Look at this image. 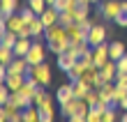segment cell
Masks as SVG:
<instances>
[{
    "mask_svg": "<svg viewBox=\"0 0 127 122\" xmlns=\"http://www.w3.org/2000/svg\"><path fill=\"white\" fill-rule=\"evenodd\" d=\"M116 65H118V74H127V53L120 60H116Z\"/></svg>",
    "mask_w": 127,
    "mask_h": 122,
    "instance_id": "34",
    "label": "cell"
},
{
    "mask_svg": "<svg viewBox=\"0 0 127 122\" xmlns=\"http://www.w3.org/2000/svg\"><path fill=\"white\" fill-rule=\"evenodd\" d=\"M58 16H60V12H58L56 7H46V9L39 14V19L44 21V25H46V28L49 25H56L58 23Z\"/></svg>",
    "mask_w": 127,
    "mask_h": 122,
    "instance_id": "14",
    "label": "cell"
},
{
    "mask_svg": "<svg viewBox=\"0 0 127 122\" xmlns=\"http://www.w3.org/2000/svg\"><path fill=\"white\" fill-rule=\"evenodd\" d=\"M46 49H49V46H46ZM46 49H44V44L32 42V46H30V51H28V55H26L28 65H39V62H46Z\"/></svg>",
    "mask_w": 127,
    "mask_h": 122,
    "instance_id": "4",
    "label": "cell"
},
{
    "mask_svg": "<svg viewBox=\"0 0 127 122\" xmlns=\"http://www.w3.org/2000/svg\"><path fill=\"white\" fill-rule=\"evenodd\" d=\"M106 60H111V55H109V44L104 42V44L93 49V62H95V67H102Z\"/></svg>",
    "mask_w": 127,
    "mask_h": 122,
    "instance_id": "8",
    "label": "cell"
},
{
    "mask_svg": "<svg viewBox=\"0 0 127 122\" xmlns=\"http://www.w3.org/2000/svg\"><path fill=\"white\" fill-rule=\"evenodd\" d=\"M88 42H90V46H99V44L106 42V28H104L102 23H95L90 28V32H88Z\"/></svg>",
    "mask_w": 127,
    "mask_h": 122,
    "instance_id": "7",
    "label": "cell"
},
{
    "mask_svg": "<svg viewBox=\"0 0 127 122\" xmlns=\"http://www.w3.org/2000/svg\"><path fill=\"white\" fill-rule=\"evenodd\" d=\"M76 5H79V0H56V9L58 12H72V9H76Z\"/></svg>",
    "mask_w": 127,
    "mask_h": 122,
    "instance_id": "23",
    "label": "cell"
},
{
    "mask_svg": "<svg viewBox=\"0 0 127 122\" xmlns=\"http://www.w3.org/2000/svg\"><path fill=\"white\" fill-rule=\"evenodd\" d=\"M30 46H32L30 37H19L16 46H14V55H16V58H26L28 51H30Z\"/></svg>",
    "mask_w": 127,
    "mask_h": 122,
    "instance_id": "13",
    "label": "cell"
},
{
    "mask_svg": "<svg viewBox=\"0 0 127 122\" xmlns=\"http://www.w3.org/2000/svg\"><path fill=\"white\" fill-rule=\"evenodd\" d=\"M23 120L26 122H39V108L32 104V106H28V108H23Z\"/></svg>",
    "mask_w": 127,
    "mask_h": 122,
    "instance_id": "24",
    "label": "cell"
},
{
    "mask_svg": "<svg viewBox=\"0 0 127 122\" xmlns=\"http://www.w3.org/2000/svg\"><path fill=\"white\" fill-rule=\"evenodd\" d=\"M28 60L26 58H14L9 65H7V69H9V74H26L28 72Z\"/></svg>",
    "mask_w": 127,
    "mask_h": 122,
    "instance_id": "15",
    "label": "cell"
},
{
    "mask_svg": "<svg viewBox=\"0 0 127 122\" xmlns=\"http://www.w3.org/2000/svg\"><path fill=\"white\" fill-rule=\"evenodd\" d=\"M109 55H111V60H120L125 55V44L123 42H111L109 44Z\"/></svg>",
    "mask_w": 127,
    "mask_h": 122,
    "instance_id": "21",
    "label": "cell"
},
{
    "mask_svg": "<svg viewBox=\"0 0 127 122\" xmlns=\"http://www.w3.org/2000/svg\"><path fill=\"white\" fill-rule=\"evenodd\" d=\"M56 99L60 101V106L67 104V101H72V99H74V85H72V83L60 85V88H58V92H56Z\"/></svg>",
    "mask_w": 127,
    "mask_h": 122,
    "instance_id": "11",
    "label": "cell"
},
{
    "mask_svg": "<svg viewBox=\"0 0 127 122\" xmlns=\"http://www.w3.org/2000/svg\"><path fill=\"white\" fill-rule=\"evenodd\" d=\"M21 16H23V21H26V23H30V21H32V19L37 16V14H35V12L30 9V7H26V9L21 12Z\"/></svg>",
    "mask_w": 127,
    "mask_h": 122,
    "instance_id": "36",
    "label": "cell"
},
{
    "mask_svg": "<svg viewBox=\"0 0 127 122\" xmlns=\"http://www.w3.org/2000/svg\"><path fill=\"white\" fill-rule=\"evenodd\" d=\"M26 74H32V78L37 81V85H44L46 88L51 83V67L46 62H39V65H30Z\"/></svg>",
    "mask_w": 127,
    "mask_h": 122,
    "instance_id": "3",
    "label": "cell"
},
{
    "mask_svg": "<svg viewBox=\"0 0 127 122\" xmlns=\"http://www.w3.org/2000/svg\"><path fill=\"white\" fill-rule=\"evenodd\" d=\"M28 25H30V35L32 37H39V35H44V30H46V25H44V21L39 16H35Z\"/></svg>",
    "mask_w": 127,
    "mask_h": 122,
    "instance_id": "22",
    "label": "cell"
},
{
    "mask_svg": "<svg viewBox=\"0 0 127 122\" xmlns=\"http://www.w3.org/2000/svg\"><path fill=\"white\" fill-rule=\"evenodd\" d=\"M99 76H102V81H116V76H118L116 60H106V62L99 67Z\"/></svg>",
    "mask_w": 127,
    "mask_h": 122,
    "instance_id": "9",
    "label": "cell"
},
{
    "mask_svg": "<svg viewBox=\"0 0 127 122\" xmlns=\"http://www.w3.org/2000/svg\"><path fill=\"white\" fill-rule=\"evenodd\" d=\"M67 35H69V42H72V46H79L83 39H88V35L83 32V30L79 28V23H72V25H67Z\"/></svg>",
    "mask_w": 127,
    "mask_h": 122,
    "instance_id": "10",
    "label": "cell"
},
{
    "mask_svg": "<svg viewBox=\"0 0 127 122\" xmlns=\"http://www.w3.org/2000/svg\"><path fill=\"white\" fill-rule=\"evenodd\" d=\"M120 122H127V111H125V115L120 118Z\"/></svg>",
    "mask_w": 127,
    "mask_h": 122,
    "instance_id": "42",
    "label": "cell"
},
{
    "mask_svg": "<svg viewBox=\"0 0 127 122\" xmlns=\"http://www.w3.org/2000/svg\"><path fill=\"white\" fill-rule=\"evenodd\" d=\"M88 111H90V104L86 101V99H76L74 97L72 101H67L60 106V113L65 118H72V115H88Z\"/></svg>",
    "mask_w": 127,
    "mask_h": 122,
    "instance_id": "2",
    "label": "cell"
},
{
    "mask_svg": "<svg viewBox=\"0 0 127 122\" xmlns=\"http://www.w3.org/2000/svg\"><path fill=\"white\" fill-rule=\"evenodd\" d=\"M86 120H88V122H102V111H97L95 106H90V111H88Z\"/></svg>",
    "mask_w": 127,
    "mask_h": 122,
    "instance_id": "33",
    "label": "cell"
},
{
    "mask_svg": "<svg viewBox=\"0 0 127 122\" xmlns=\"http://www.w3.org/2000/svg\"><path fill=\"white\" fill-rule=\"evenodd\" d=\"M37 108H39V106H37ZM53 115H56L53 106H44V108H39V122H53Z\"/></svg>",
    "mask_w": 127,
    "mask_h": 122,
    "instance_id": "26",
    "label": "cell"
},
{
    "mask_svg": "<svg viewBox=\"0 0 127 122\" xmlns=\"http://www.w3.org/2000/svg\"><path fill=\"white\" fill-rule=\"evenodd\" d=\"M127 99V88H120V85H116V90H113V106H120V101H125Z\"/></svg>",
    "mask_w": 127,
    "mask_h": 122,
    "instance_id": "27",
    "label": "cell"
},
{
    "mask_svg": "<svg viewBox=\"0 0 127 122\" xmlns=\"http://www.w3.org/2000/svg\"><path fill=\"white\" fill-rule=\"evenodd\" d=\"M14 58H16V55H14L12 49H2V46H0V65H9Z\"/></svg>",
    "mask_w": 127,
    "mask_h": 122,
    "instance_id": "30",
    "label": "cell"
},
{
    "mask_svg": "<svg viewBox=\"0 0 127 122\" xmlns=\"http://www.w3.org/2000/svg\"><path fill=\"white\" fill-rule=\"evenodd\" d=\"M120 108H123V111H127V99H125V101H120Z\"/></svg>",
    "mask_w": 127,
    "mask_h": 122,
    "instance_id": "40",
    "label": "cell"
},
{
    "mask_svg": "<svg viewBox=\"0 0 127 122\" xmlns=\"http://www.w3.org/2000/svg\"><path fill=\"white\" fill-rule=\"evenodd\" d=\"M72 85H74V97H76V99H83L88 92H90V85H88V83L83 81V78H76V81H72Z\"/></svg>",
    "mask_w": 127,
    "mask_h": 122,
    "instance_id": "17",
    "label": "cell"
},
{
    "mask_svg": "<svg viewBox=\"0 0 127 122\" xmlns=\"http://www.w3.org/2000/svg\"><path fill=\"white\" fill-rule=\"evenodd\" d=\"M116 120H118V113H116L113 106H109V108L102 113V122H116Z\"/></svg>",
    "mask_w": 127,
    "mask_h": 122,
    "instance_id": "31",
    "label": "cell"
},
{
    "mask_svg": "<svg viewBox=\"0 0 127 122\" xmlns=\"http://www.w3.org/2000/svg\"><path fill=\"white\" fill-rule=\"evenodd\" d=\"M83 99H86L90 106H97V104H99V92H97V88H93V90H90V92H88Z\"/></svg>",
    "mask_w": 127,
    "mask_h": 122,
    "instance_id": "32",
    "label": "cell"
},
{
    "mask_svg": "<svg viewBox=\"0 0 127 122\" xmlns=\"http://www.w3.org/2000/svg\"><path fill=\"white\" fill-rule=\"evenodd\" d=\"M76 60H79V55H76V51H74V46L69 49V51H65V53H60V55H58V67H60V72H69L74 65H76Z\"/></svg>",
    "mask_w": 127,
    "mask_h": 122,
    "instance_id": "5",
    "label": "cell"
},
{
    "mask_svg": "<svg viewBox=\"0 0 127 122\" xmlns=\"http://www.w3.org/2000/svg\"><path fill=\"white\" fill-rule=\"evenodd\" d=\"M46 5H49V7H53V5H56V0H46Z\"/></svg>",
    "mask_w": 127,
    "mask_h": 122,
    "instance_id": "41",
    "label": "cell"
},
{
    "mask_svg": "<svg viewBox=\"0 0 127 122\" xmlns=\"http://www.w3.org/2000/svg\"><path fill=\"white\" fill-rule=\"evenodd\" d=\"M99 14H102V19L116 21V16L120 14V2H118V0H104L99 5Z\"/></svg>",
    "mask_w": 127,
    "mask_h": 122,
    "instance_id": "6",
    "label": "cell"
},
{
    "mask_svg": "<svg viewBox=\"0 0 127 122\" xmlns=\"http://www.w3.org/2000/svg\"><path fill=\"white\" fill-rule=\"evenodd\" d=\"M58 23L60 25H72V23H76V21H74V9L72 12H60V16H58Z\"/></svg>",
    "mask_w": 127,
    "mask_h": 122,
    "instance_id": "29",
    "label": "cell"
},
{
    "mask_svg": "<svg viewBox=\"0 0 127 122\" xmlns=\"http://www.w3.org/2000/svg\"><path fill=\"white\" fill-rule=\"evenodd\" d=\"M44 37H46V46L49 51H53L56 55H60V53L69 51L72 49V42H69V35H67V28L56 23V25H49L44 30Z\"/></svg>",
    "mask_w": 127,
    "mask_h": 122,
    "instance_id": "1",
    "label": "cell"
},
{
    "mask_svg": "<svg viewBox=\"0 0 127 122\" xmlns=\"http://www.w3.org/2000/svg\"><path fill=\"white\" fill-rule=\"evenodd\" d=\"M5 83H7V88H9L12 92H19V90L23 88V83H26V74H9Z\"/></svg>",
    "mask_w": 127,
    "mask_h": 122,
    "instance_id": "12",
    "label": "cell"
},
{
    "mask_svg": "<svg viewBox=\"0 0 127 122\" xmlns=\"http://www.w3.org/2000/svg\"><path fill=\"white\" fill-rule=\"evenodd\" d=\"M32 101H35V106H39V108H44V106H53V99H51V95H46V92H44V90H42V85H39V90L35 92Z\"/></svg>",
    "mask_w": 127,
    "mask_h": 122,
    "instance_id": "18",
    "label": "cell"
},
{
    "mask_svg": "<svg viewBox=\"0 0 127 122\" xmlns=\"http://www.w3.org/2000/svg\"><path fill=\"white\" fill-rule=\"evenodd\" d=\"M90 67H93V65H90ZM86 69H88V65L79 58V60H76V65H74L72 69L67 72V78H69V81H76V78H81V76H83V72H86Z\"/></svg>",
    "mask_w": 127,
    "mask_h": 122,
    "instance_id": "16",
    "label": "cell"
},
{
    "mask_svg": "<svg viewBox=\"0 0 127 122\" xmlns=\"http://www.w3.org/2000/svg\"><path fill=\"white\" fill-rule=\"evenodd\" d=\"M28 7H30V9L37 14V16H39V14L46 9L49 5H46V0H28Z\"/></svg>",
    "mask_w": 127,
    "mask_h": 122,
    "instance_id": "28",
    "label": "cell"
},
{
    "mask_svg": "<svg viewBox=\"0 0 127 122\" xmlns=\"http://www.w3.org/2000/svg\"><path fill=\"white\" fill-rule=\"evenodd\" d=\"M16 42H19V35H14V32H5V35H2V42H0V46H2V49H12V51H14Z\"/></svg>",
    "mask_w": 127,
    "mask_h": 122,
    "instance_id": "25",
    "label": "cell"
},
{
    "mask_svg": "<svg viewBox=\"0 0 127 122\" xmlns=\"http://www.w3.org/2000/svg\"><path fill=\"white\" fill-rule=\"evenodd\" d=\"M16 9H19V0H0V14H2V19L12 16Z\"/></svg>",
    "mask_w": 127,
    "mask_h": 122,
    "instance_id": "19",
    "label": "cell"
},
{
    "mask_svg": "<svg viewBox=\"0 0 127 122\" xmlns=\"http://www.w3.org/2000/svg\"><path fill=\"white\" fill-rule=\"evenodd\" d=\"M116 23L120 25V28H127V12L125 9H120V14L116 16Z\"/></svg>",
    "mask_w": 127,
    "mask_h": 122,
    "instance_id": "35",
    "label": "cell"
},
{
    "mask_svg": "<svg viewBox=\"0 0 127 122\" xmlns=\"http://www.w3.org/2000/svg\"><path fill=\"white\" fill-rule=\"evenodd\" d=\"M116 85L127 88V74H118V76H116Z\"/></svg>",
    "mask_w": 127,
    "mask_h": 122,
    "instance_id": "38",
    "label": "cell"
},
{
    "mask_svg": "<svg viewBox=\"0 0 127 122\" xmlns=\"http://www.w3.org/2000/svg\"><path fill=\"white\" fill-rule=\"evenodd\" d=\"M67 122H88L86 115H72V118H67Z\"/></svg>",
    "mask_w": 127,
    "mask_h": 122,
    "instance_id": "39",
    "label": "cell"
},
{
    "mask_svg": "<svg viewBox=\"0 0 127 122\" xmlns=\"http://www.w3.org/2000/svg\"><path fill=\"white\" fill-rule=\"evenodd\" d=\"M88 12H90V2H79L76 9H74V21L81 23V21L88 19Z\"/></svg>",
    "mask_w": 127,
    "mask_h": 122,
    "instance_id": "20",
    "label": "cell"
},
{
    "mask_svg": "<svg viewBox=\"0 0 127 122\" xmlns=\"http://www.w3.org/2000/svg\"><path fill=\"white\" fill-rule=\"evenodd\" d=\"M93 25H95V23H93V21H90V19H86V21H81V23H79V28H81V30H83V32H86V35H88V32H90V28H93Z\"/></svg>",
    "mask_w": 127,
    "mask_h": 122,
    "instance_id": "37",
    "label": "cell"
}]
</instances>
